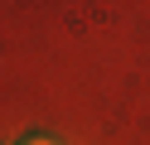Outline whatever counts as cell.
<instances>
[{
    "label": "cell",
    "instance_id": "cell-1",
    "mask_svg": "<svg viewBox=\"0 0 150 145\" xmlns=\"http://www.w3.org/2000/svg\"><path fill=\"white\" fill-rule=\"evenodd\" d=\"M24 145H53V140H44V135H29V140H24Z\"/></svg>",
    "mask_w": 150,
    "mask_h": 145
}]
</instances>
